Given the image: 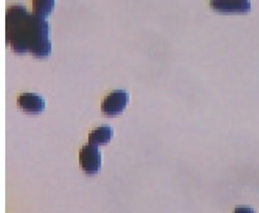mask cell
<instances>
[{
	"instance_id": "3957f363",
	"label": "cell",
	"mask_w": 259,
	"mask_h": 213,
	"mask_svg": "<svg viewBox=\"0 0 259 213\" xmlns=\"http://www.w3.org/2000/svg\"><path fill=\"white\" fill-rule=\"evenodd\" d=\"M128 93L124 90H115L107 95L101 104L103 114L107 116H115L120 114L128 102Z\"/></svg>"
},
{
	"instance_id": "277c9868",
	"label": "cell",
	"mask_w": 259,
	"mask_h": 213,
	"mask_svg": "<svg viewBox=\"0 0 259 213\" xmlns=\"http://www.w3.org/2000/svg\"><path fill=\"white\" fill-rule=\"evenodd\" d=\"M209 6L224 14H246L251 10L250 0H209Z\"/></svg>"
},
{
	"instance_id": "5b68a950",
	"label": "cell",
	"mask_w": 259,
	"mask_h": 213,
	"mask_svg": "<svg viewBox=\"0 0 259 213\" xmlns=\"http://www.w3.org/2000/svg\"><path fill=\"white\" fill-rule=\"evenodd\" d=\"M19 108L28 113H39L45 110V99L34 93H23L17 98Z\"/></svg>"
},
{
	"instance_id": "8992f818",
	"label": "cell",
	"mask_w": 259,
	"mask_h": 213,
	"mask_svg": "<svg viewBox=\"0 0 259 213\" xmlns=\"http://www.w3.org/2000/svg\"><path fill=\"white\" fill-rule=\"evenodd\" d=\"M113 137V130L110 126H101L94 130L89 136V143L94 146H102L109 143Z\"/></svg>"
},
{
	"instance_id": "7a4b0ae2",
	"label": "cell",
	"mask_w": 259,
	"mask_h": 213,
	"mask_svg": "<svg viewBox=\"0 0 259 213\" xmlns=\"http://www.w3.org/2000/svg\"><path fill=\"white\" fill-rule=\"evenodd\" d=\"M79 163L83 171L89 175L97 174L102 166L101 152L97 146L86 145L79 152Z\"/></svg>"
},
{
	"instance_id": "52a82bcc",
	"label": "cell",
	"mask_w": 259,
	"mask_h": 213,
	"mask_svg": "<svg viewBox=\"0 0 259 213\" xmlns=\"http://www.w3.org/2000/svg\"><path fill=\"white\" fill-rule=\"evenodd\" d=\"M54 6L55 0H32L33 13L44 18L48 17L51 14Z\"/></svg>"
},
{
	"instance_id": "6da1fadb",
	"label": "cell",
	"mask_w": 259,
	"mask_h": 213,
	"mask_svg": "<svg viewBox=\"0 0 259 213\" xmlns=\"http://www.w3.org/2000/svg\"><path fill=\"white\" fill-rule=\"evenodd\" d=\"M6 38L12 50L19 54L30 53L37 58H46L52 51L46 18L30 14L20 5L7 11Z\"/></svg>"
}]
</instances>
